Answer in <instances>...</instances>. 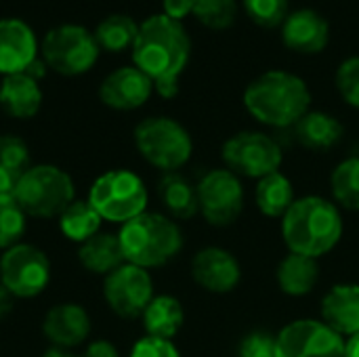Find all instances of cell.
<instances>
[{
	"instance_id": "obj_7",
	"label": "cell",
	"mask_w": 359,
	"mask_h": 357,
	"mask_svg": "<svg viewBox=\"0 0 359 357\" xmlns=\"http://www.w3.org/2000/svg\"><path fill=\"white\" fill-rule=\"evenodd\" d=\"M135 145L143 160L164 173H177L191 158L194 143L189 133L172 118H145L135 128Z\"/></svg>"
},
{
	"instance_id": "obj_22",
	"label": "cell",
	"mask_w": 359,
	"mask_h": 357,
	"mask_svg": "<svg viewBox=\"0 0 359 357\" xmlns=\"http://www.w3.org/2000/svg\"><path fill=\"white\" fill-rule=\"evenodd\" d=\"M292 128L297 141L313 151H324L334 147L345 133L343 124L334 116L324 112H307Z\"/></svg>"
},
{
	"instance_id": "obj_18",
	"label": "cell",
	"mask_w": 359,
	"mask_h": 357,
	"mask_svg": "<svg viewBox=\"0 0 359 357\" xmlns=\"http://www.w3.org/2000/svg\"><path fill=\"white\" fill-rule=\"evenodd\" d=\"M38 57L32 27L19 19H0V74H23Z\"/></svg>"
},
{
	"instance_id": "obj_43",
	"label": "cell",
	"mask_w": 359,
	"mask_h": 357,
	"mask_svg": "<svg viewBox=\"0 0 359 357\" xmlns=\"http://www.w3.org/2000/svg\"><path fill=\"white\" fill-rule=\"evenodd\" d=\"M42 357H78V356L69 353L67 349H57V347H53V349L44 351V356H42ZM80 357H82V356H80Z\"/></svg>"
},
{
	"instance_id": "obj_4",
	"label": "cell",
	"mask_w": 359,
	"mask_h": 357,
	"mask_svg": "<svg viewBox=\"0 0 359 357\" xmlns=\"http://www.w3.org/2000/svg\"><path fill=\"white\" fill-rule=\"evenodd\" d=\"M118 240L124 261L143 269L166 265L183 248V234L179 225L166 215L147 210L124 223Z\"/></svg>"
},
{
	"instance_id": "obj_1",
	"label": "cell",
	"mask_w": 359,
	"mask_h": 357,
	"mask_svg": "<svg viewBox=\"0 0 359 357\" xmlns=\"http://www.w3.org/2000/svg\"><path fill=\"white\" fill-rule=\"evenodd\" d=\"M191 53V40L181 25L166 15H154L139 25L133 44V61L164 97L172 99L179 93V76L183 74Z\"/></svg>"
},
{
	"instance_id": "obj_19",
	"label": "cell",
	"mask_w": 359,
	"mask_h": 357,
	"mask_svg": "<svg viewBox=\"0 0 359 357\" xmlns=\"http://www.w3.org/2000/svg\"><path fill=\"white\" fill-rule=\"evenodd\" d=\"M322 322L341 337L359 332V284H337L322 301Z\"/></svg>"
},
{
	"instance_id": "obj_35",
	"label": "cell",
	"mask_w": 359,
	"mask_h": 357,
	"mask_svg": "<svg viewBox=\"0 0 359 357\" xmlns=\"http://www.w3.org/2000/svg\"><path fill=\"white\" fill-rule=\"evenodd\" d=\"M240 357H276V337L265 330L246 335L238 347Z\"/></svg>"
},
{
	"instance_id": "obj_27",
	"label": "cell",
	"mask_w": 359,
	"mask_h": 357,
	"mask_svg": "<svg viewBox=\"0 0 359 357\" xmlns=\"http://www.w3.org/2000/svg\"><path fill=\"white\" fill-rule=\"evenodd\" d=\"M101 217L93 208L88 200H74L61 215H59V229L61 234L78 244H84L93 236L99 234Z\"/></svg>"
},
{
	"instance_id": "obj_17",
	"label": "cell",
	"mask_w": 359,
	"mask_h": 357,
	"mask_svg": "<svg viewBox=\"0 0 359 357\" xmlns=\"http://www.w3.org/2000/svg\"><path fill=\"white\" fill-rule=\"evenodd\" d=\"M328 38L330 25L326 17L313 8H299L288 13L286 21L282 23V40L294 53L316 55L328 46Z\"/></svg>"
},
{
	"instance_id": "obj_2",
	"label": "cell",
	"mask_w": 359,
	"mask_h": 357,
	"mask_svg": "<svg viewBox=\"0 0 359 357\" xmlns=\"http://www.w3.org/2000/svg\"><path fill=\"white\" fill-rule=\"evenodd\" d=\"M282 238L290 252L320 259L343 238V217L337 204L322 196L294 200L282 217Z\"/></svg>"
},
{
	"instance_id": "obj_6",
	"label": "cell",
	"mask_w": 359,
	"mask_h": 357,
	"mask_svg": "<svg viewBox=\"0 0 359 357\" xmlns=\"http://www.w3.org/2000/svg\"><path fill=\"white\" fill-rule=\"evenodd\" d=\"M88 202L103 221L124 225L145 213L147 187L130 170H107L90 185Z\"/></svg>"
},
{
	"instance_id": "obj_32",
	"label": "cell",
	"mask_w": 359,
	"mask_h": 357,
	"mask_svg": "<svg viewBox=\"0 0 359 357\" xmlns=\"http://www.w3.org/2000/svg\"><path fill=\"white\" fill-rule=\"evenodd\" d=\"M248 17L261 27H278L288 17V0H242Z\"/></svg>"
},
{
	"instance_id": "obj_5",
	"label": "cell",
	"mask_w": 359,
	"mask_h": 357,
	"mask_svg": "<svg viewBox=\"0 0 359 357\" xmlns=\"http://www.w3.org/2000/svg\"><path fill=\"white\" fill-rule=\"evenodd\" d=\"M15 200L27 217L59 219L76 200V189L72 177L63 168L55 164H34L21 175Z\"/></svg>"
},
{
	"instance_id": "obj_23",
	"label": "cell",
	"mask_w": 359,
	"mask_h": 357,
	"mask_svg": "<svg viewBox=\"0 0 359 357\" xmlns=\"http://www.w3.org/2000/svg\"><path fill=\"white\" fill-rule=\"evenodd\" d=\"M78 259L82 267L95 276H109L120 265H124V252L118 236L114 234H97L84 244H80Z\"/></svg>"
},
{
	"instance_id": "obj_40",
	"label": "cell",
	"mask_w": 359,
	"mask_h": 357,
	"mask_svg": "<svg viewBox=\"0 0 359 357\" xmlns=\"http://www.w3.org/2000/svg\"><path fill=\"white\" fill-rule=\"evenodd\" d=\"M13 295L0 284V322H4L8 316H11V311H13Z\"/></svg>"
},
{
	"instance_id": "obj_36",
	"label": "cell",
	"mask_w": 359,
	"mask_h": 357,
	"mask_svg": "<svg viewBox=\"0 0 359 357\" xmlns=\"http://www.w3.org/2000/svg\"><path fill=\"white\" fill-rule=\"evenodd\" d=\"M130 357H181V353L168 339L143 337L130 349Z\"/></svg>"
},
{
	"instance_id": "obj_39",
	"label": "cell",
	"mask_w": 359,
	"mask_h": 357,
	"mask_svg": "<svg viewBox=\"0 0 359 357\" xmlns=\"http://www.w3.org/2000/svg\"><path fill=\"white\" fill-rule=\"evenodd\" d=\"M82 357H120V353L109 341H93Z\"/></svg>"
},
{
	"instance_id": "obj_13",
	"label": "cell",
	"mask_w": 359,
	"mask_h": 357,
	"mask_svg": "<svg viewBox=\"0 0 359 357\" xmlns=\"http://www.w3.org/2000/svg\"><path fill=\"white\" fill-rule=\"evenodd\" d=\"M103 297L116 316L124 320L139 318L154 299L151 276L143 267L124 263L116 271L105 276Z\"/></svg>"
},
{
	"instance_id": "obj_38",
	"label": "cell",
	"mask_w": 359,
	"mask_h": 357,
	"mask_svg": "<svg viewBox=\"0 0 359 357\" xmlns=\"http://www.w3.org/2000/svg\"><path fill=\"white\" fill-rule=\"evenodd\" d=\"M194 4L196 0H164V15L175 21H181L183 17L194 13Z\"/></svg>"
},
{
	"instance_id": "obj_41",
	"label": "cell",
	"mask_w": 359,
	"mask_h": 357,
	"mask_svg": "<svg viewBox=\"0 0 359 357\" xmlns=\"http://www.w3.org/2000/svg\"><path fill=\"white\" fill-rule=\"evenodd\" d=\"M23 74L29 76V78H34V80L38 82V80L46 74V63H44V59H38V57H36V59L27 65V69H25Z\"/></svg>"
},
{
	"instance_id": "obj_33",
	"label": "cell",
	"mask_w": 359,
	"mask_h": 357,
	"mask_svg": "<svg viewBox=\"0 0 359 357\" xmlns=\"http://www.w3.org/2000/svg\"><path fill=\"white\" fill-rule=\"evenodd\" d=\"M0 166L25 173L29 164V147L17 135H2L0 137Z\"/></svg>"
},
{
	"instance_id": "obj_11",
	"label": "cell",
	"mask_w": 359,
	"mask_h": 357,
	"mask_svg": "<svg viewBox=\"0 0 359 357\" xmlns=\"http://www.w3.org/2000/svg\"><path fill=\"white\" fill-rule=\"evenodd\" d=\"M196 189L200 215L206 223L227 227L240 219L244 210V187L238 175L227 168H215L200 179Z\"/></svg>"
},
{
	"instance_id": "obj_34",
	"label": "cell",
	"mask_w": 359,
	"mask_h": 357,
	"mask_svg": "<svg viewBox=\"0 0 359 357\" xmlns=\"http://www.w3.org/2000/svg\"><path fill=\"white\" fill-rule=\"evenodd\" d=\"M337 88L351 107L359 109V57H349L339 65Z\"/></svg>"
},
{
	"instance_id": "obj_10",
	"label": "cell",
	"mask_w": 359,
	"mask_h": 357,
	"mask_svg": "<svg viewBox=\"0 0 359 357\" xmlns=\"http://www.w3.org/2000/svg\"><path fill=\"white\" fill-rule=\"evenodd\" d=\"M48 282L50 261L40 248L21 242L0 257V284L15 299L38 297Z\"/></svg>"
},
{
	"instance_id": "obj_15",
	"label": "cell",
	"mask_w": 359,
	"mask_h": 357,
	"mask_svg": "<svg viewBox=\"0 0 359 357\" xmlns=\"http://www.w3.org/2000/svg\"><path fill=\"white\" fill-rule=\"evenodd\" d=\"M154 82L139 67H120L111 72L99 86L101 101L118 112H130L147 103Z\"/></svg>"
},
{
	"instance_id": "obj_29",
	"label": "cell",
	"mask_w": 359,
	"mask_h": 357,
	"mask_svg": "<svg viewBox=\"0 0 359 357\" xmlns=\"http://www.w3.org/2000/svg\"><path fill=\"white\" fill-rule=\"evenodd\" d=\"M337 206L359 210V158H347L337 164L330 177Z\"/></svg>"
},
{
	"instance_id": "obj_30",
	"label": "cell",
	"mask_w": 359,
	"mask_h": 357,
	"mask_svg": "<svg viewBox=\"0 0 359 357\" xmlns=\"http://www.w3.org/2000/svg\"><path fill=\"white\" fill-rule=\"evenodd\" d=\"M27 215L17 204L15 198L0 200V248L8 250L17 244H21V238L25 234V221Z\"/></svg>"
},
{
	"instance_id": "obj_12",
	"label": "cell",
	"mask_w": 359,
	"mask_h": 357,
	"mask_svg": "<svg viewBox=\"0 0 359 357\" xmlns=\"http://www.w3.org/2000/svg\"><path fill=\"white\" fill-rule=\"evenodd\" d=\"M345 339L322 320H297L276 335V357H343Z\"/></svg>"
},
{
	"instance_id": "obj_20",
	"label": "cell",
	"mask_w": 359,
	"mask_h": 357,
	"mask_svg": "<svg viewBox=\"0 0 359 357\" xmlns=\"http://www.w3.org/2000/svg\"><path fill=\"white\" fill-rule=\"evenodd\" d=\"M42 105V90L38 82L25 74H11L0 84V107L19 120L32 118Z\"/></svg>"
},
{
	"instance_id": "obj_25",
	"label": "cell",
	"mask_w": 359,
	"mask_h": 357,
	"mask_svg": "<svg viewBox=\"0 0 359 357\" xmlns=\"http://www.w3.org/2000/svg\"><path fill=\"white\" fill-rule=\"evenodd\" d=\"M158 194L172 219L187 221L200 213L198 189L179 173H164L158 183Z\"/></svg>"
},
{
	"instance_id": "obj_9",
	"label": "cell",
	"mask_w": 359,
	"mask_h": 357,
	"mask_svg": "<svg viewBox=\"0 0 359 357\" xmlns=\"http://www.w3.org/2000/svg\"><path fill=\"white\" fill-rule=\"evenodd\" d=\"M227 170L238 177L263 179L282 166V147L276 139L259 130H244L223 143L221 149Z\"/></svg>"
},
{
	"instance_id": "obj_24",
	"label": "cell",
	"mask_w": 359,
	"mask_h": 357,
	"mask_svg": "<svg viewBox=\"0 0 359 357\" xmlns=\"http://www.w3.org/2000/svg\"><path fill=\"white\" fill-rule=\"evenodd\" d=\"M143 328L147 337H158V339H175L177 332L181 330L185 322V311L179 303V299L170 295H160L154 297L147 309L143 311Z\"/></svg>"
},
{
	"instance_id": "obj_31",
	"label": "cell",
	"mask_w": 359,
	"mask_h": 357,
	"mask_svg": "<svg viewBox=\"0 0 359 357\" xmlns=\"http://www.w3.org/2000/svg\"><path fill=\"white\" fill-rule=\"evenodd\" d=\"M194 15L210 29H227L238 17L236 0H196Z\"/></svg>"
},
{
	"instance_id": "obj_37",
	"label": "cell",
	"mask_w": 359,
	"mask_h": 357,
	"mask_svg": "<svg viewBox=\"0 0 359 357\" xmlns=\"http://www.w3.org/2000/svg\"><path fill=\"white\" fill-rule=\"evenodd\" d=\"M21 170H13L6 166H0V200H11L17 194L19 181H21Z\"/></svg>"
},
{
	"instance_id": "obj_26",
	"label": "cell",
	"mask_w": 359,
	"mask_h": 357,
	"mask_svg": "<svg viewBox=\"0 0 359 357\" xmlns=\"http://www.w3.org/2000/svg\"><path fill=\"white\" fill-rule=\"evenodd\" d=\"M255 200H257L259 210L265 217L282 219L290 210V206L294 204L297 198H294V187H292L290 179L278 170V173H271V175L259 179L257 189H255Z\"/></svg>"
},
{
	"instance_id": "obj_21",
	"label": "cell",
	"mask_w": 359,
	"mask_h": 357,
	"mask_svg": "<svg viewBox=\"0 0 359 357\" xmlns=\"http://www.w3.org/2000/svg\"><path fill=\"white\" fill-rule=\"evenodd\" d=\"M276 280H278V286L282 288L284 295L305 297L316 288V284L320 280L318 259L290 252L288 257H284L280 261V265L276 269Z\"/></svg>"
},
{
	"instance_id": "obj_28",
	"label": "cell",
	"mask_w": 359,
	"mask_h": 357,
	"mask_svg": "<svg viewBox=\"0 0 359 357\" xmlns=\"http://www.w3.org/2000/svg\"><path fill=\"white\" fill-rule=\"evenodd\" d=\"M137 34H139V25L135 23V19H130L126 15H111L97 25L95 40H97L99 48L120 53L135 44Z\"/></svg>"
},
{
	"instance_id": "obj_16",
	"label": "cell",
	"mask_w": 359,
	"mask_h": 357,
	"mask_svg": "<svg viewBox=\"0 0 359 357\" xmlns=\"http://www.w3.org/2000/svg\"><path fill=\"white\" fill-rule=\"evenodd\" d=\"M42 335L57 349L78 347L90 335V318L86 309L76 303H59L46 311Z\"/></svg>"
},
{
	"instance_id": "obj_42",
	"label": "cell",
	"mask_w": 359,
	"mask_h": 357,
	"mask_svg": "<svg viewBox=\"0 0 359 357\" xmlns=\"http://www.w3.org/2000/svg\"><path fill=\"white\" fill-rule=\"evenodd\" d=\"M343 357H359V332L345 339V356Z\"/></svg>"
},
{
	"instance_id": "obj_8",
	"label": "cell",
	"mask_w": 359,
	"mask_h": 357,
	"mask_svg": "<svg viewBox=\"0 0 359 357\" xmlns=\"http://www.w3.org/2000/svg\"><path fill=\"white\" fill-rule=\"evenodd\" d=\"M42 59L44 63L61 76H78L88 72L99 55V44L95 34H90L82 25L65 23L53 27L42 44Z\"/></svg>"
},
{
	"instance_id": "obj_3",
	"label": "cell",
	"mask_w": 359,
	"mask_h": 357,
	"mask_svg": "<svg viewBox=\"0 0 359 357\" xmlns=\"http://www.w3.org/2000/svg\"><path fill=\"white\" fill-rule=\"evenodd\" d=\"M244 105L255 120L273 128L294 126L311 105L309 86L297 74L271 69L255 78L244 90Z\"/></svg>"
},
{
	"instance_id": "obj_14",
	"label": "cell",
	"mask_w": 359,
	"mask_h": 357,
	"mask_svg": "<svg viewBox=\"0 0 359 357\" xmlns=\"http://www.w3.org/2000/svg\"><path fill=\"white\" fill-rule=\"evenodd\" d=\"M191 278L200 288L208 292L227 295L240 284L242 267L229 250L206 246L198 250L191 261Z\"/></svg>"
}]
</instances>
